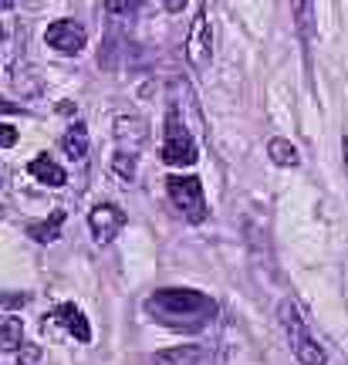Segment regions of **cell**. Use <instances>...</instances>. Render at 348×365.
Here are the masks:
<instances>
[{
  "label": "cell",
  "instance_id": "cell-1",
  "mask_svg": "<svg viewBox=\"0 0 348 365\" xmlns=\"http://www.w3.org/2000/svg\"><path fill=\"white\" fill-rule=\"evenodd\" d=\"M142 308L155 325H166L173 331H196V328L210 325L217 314L213 298H207L203 291H193V287H159L145 298Z\"/></svg>",
  "mask_w": 348,
  "mask_h": 365
},
{
  "label": "cell",
  "instance_id": "cell-2",
  "mask_svg": "<svg viewBox=\"0 0 348 365\" xmlns=\"http://www.w3.org/2000/svg\"><path fill=\"white\" fill-rule=\"evenodd\" d=\"M277 318H281V328H284V335H287V345H291V352H295L297 362L301 365H324V349L308 331V325H304V318H301L295 301H281Z\"/></svg>",
  "mask_w": 348,
  "mask_h": 365
},
{
  "label": "cell",
  "instance_id": "cell-3",
  "mask_svg": "<svg viewBox=\"0 0 348 365\" xmlns=\"http://www.w3.org/2000/svg\"><path fill=\"white\" fill-rule=\"evenodd\" d=\"M166 193L173 200V207L180 210L190 223H203L207 220V196H203V182L200 176H169L166 180Z\"/></svg>",
  "mask_w": 348,
  "mask_h": 365
},
{
  "label": "cell",
  "instance_id": "cell-4",
  "mask_svg": "<svg viewBox=\"0 0 348 365\" xmlns=\"http://www.w3.org/2000/svg\"><path fill=\"white\" fill-rule=\"evenodd\" d=\"M163 163L169 166H193L196 163V143L180 122V112H166V132H163Z\"/></svg>",
  "mask_w": 348,
  "mask_h": 365
},
{
  "label": "cell",
  "instance_id": "cell-5",
  "mask_svg": "<svg viewBox=\"0 0 348 365\" xmlns=\"http://www.w3.org/2000/svg\"><path fill=\"white\" fill-rule=\"evenodd\" d=\"M186 61L193 71H207L213 61V27H210L207 7H200L190 27V41H186Z\"/></svg>",
  "mask_w": 348,
  "mask_h": 365
},
{
  "label": "cell",
  "instance_id": "cell-6",
  "mask_svg": "<svg viewBox=\"0 0 348 365\" xmlns=\"http://www.w3.org/2000/svg\"><path fill=\"white\" fill-rule=\"evenodd\" d=\"M44 41L51 44L58 54H78L81 48H85V41H88V34H85V27L78 24V21H54L48 31H44Z\"/></svg>",
  "mask_w": 348,
  "mask_h": 365
},
{
  "label": "cell",
  "instance_id": "cell-7",
  "mask_svg": "<svg viewBox=\"0 0 348 365\" xmlns=\"http://www.w3.org/2000/svg\"><path fill=\"white\" fill-rule=\"evenodd\" d=\"M88 227H91L95 244H108V240H116L118 230L126 227V213H122L116 203H98V207L88 213Z\"/></svg>",
  "mask_w": 348,
  "mask_h": 365
},
{
  "label": "cell",
  "instance_id": "cell-8",
  "mask_svg": "<svg viewBox=\"0 0 348 365\" xmlns=\"http://www.w3.org/2000/svg\"><path fill=\"white\" fill-rule=\"evenodd\" d=\"M51 322L58 328H65L71 339L78 341H91V325H88V318L81 314V308H75V304H58L51 312Z\"/></svg>",
  "mask_w": 348,
  "mask_h": 365
},
{
  "label": "cell",
  "instance_id": "cell-9",
  "mask_svg": "<svg viewBox=\"0 0 348 365\" xmlns=\"http://www.w3.org/2000/svg\"><path fill=\"white\" fill-rule=\"evenodd\" d=\"M27 173H31L38 182H44V186H65L68 182V173L61 170L51 156H34L31 166H27Z\"/></svg>",
  "mask_w": 348,
  "mask_h": 365
},
{
  "label": "cell",
  "instance_id": "cell-10",
  "mask_svg": "<svg viewBox=\"0 0 348 365\" xmlns=\"http://www.w3.org/2000/svg\"><path fill=\"white\" fill-rule=\"evenodd\" d=\"M267 156H271L274 166H281V170H295L301 166V153H297L295 143H287L281 135H274L271 143H267Z\"/></svg>",
  "mask_w": 348,
  "mask_h": 365
},
{
  "label": "cell",
  "instance_id": "cell-11",
  "mask_svg": "<svg viewBox=\"0 0 348 365\" xmlns=\"http://www.w3.org/2000/svg\"><path fill=\"white\" fill-rule=\"evenodd\" d=\"M203 362V349L200 345H176L155 355V365H200Z\"/></svg>",
  "mask_w": 348,
  "mask_h": 365
},
{
  "label": "cell",
  "instance_id": "cell-12",
  "mask_svg": "<svg viewBox=\"0 0 348 365\" xmlns=\"http://www.w3.org/2000/svg\"><path fill=\"white\" fill-rule=\"evenodd\" d=\"M61 223H65V210H54L51 220H41V223H27V237H34L38 244H51L61 237Z\"/></svg>",
  "mask_w": 348,
  "mask_h": 365
},
{
  "label": "cell",
  "instance_id": "cell-13",
  "mask_svg": "<svg viewBox=\"0 0 348 365\" xmlns=\"http://www.w3.org/2000/svg\"><path fill=\"white\" fill-rule=\"evenodd\" d=\"M21 345H24V322L14 318V314H4V318H0V349L17 352Z\"/></svg>",
  "mask_w": 348,
  "mask_h": 365
},
{
  "label": "cell",
  "instance_id": "cell-14",
  "mask_svg": "<svg viewBox=\"0 0 348 365\" xmlns=\"http://www.w3.org/2000/svg\"><path fill=\"white\" fill-rule=\"evenodd\" d=\"M61 149H65V156H71V159H85V156H88V132H85V125H81V122H75V125L65 132Z\"/></svg>",
  "mask_w": 348,
  "mask_h": 365
},
{
  "label": "cell",
  "instance_id": "cell-15",
  "mask_svg": "<svg viewBox=\"0 0 348 365\" xmlns=\"http://www.w3.org/2000/svg\"><path fill=\"white\" fill-rule=\"evenodd\" d=\"M105 11L116 14V17H129V14H135V7H139L142 0H102Z\"/></svg>",
  "mask_w": 348,
  "mask_h": 365
},
{
  "label": "cell",
  "instance_id": "cell-16",
  "mask_svg": "<svg viewBox=\"0 0 348 365\" xmlns=\"http://www.w3.org/2000/svg\"><path fill=\"white\" fill-rule=\"evenodd\" d=\"M116 173L122 176V180H132L135 176V156H129V153H116Z\"/></svg>",
  "mask_w": 348,
  "mask_h": 365
},
{
  "label": "cell",
  "instance_id": "cell-17",
  "mask_svg": "<svg viewBox=\"0 0 348 365\" xmlns=\"http://www.w3.org/2000/svg\"><path fill=\"white\" fill-rule=\"evenodd\" d=\"M41 359H44V355H41L38 345H21V349H17V362L14 365H41Z\"/></svg>",
  "mask_w": 348,
  "mask_h": 365
},
{
  "label": "cell",
  "instance_id": "cell-18",
  "mask_svg": "<svg viewBox=\"0 0 348 365\" xmlns=\"http://www.w3.org/2000/svg\"><path fill=\"white\" fill-rule=\"evenodd\" d=\"M291 11H295L297 31L304 34V27H308V0H291Z\"/></svg>",
  "mask_w": 348,
  "mask_h": 365
},
{
  "label": "cell",
  "instance_id": "cell-19",
  "mask_svg": "<svg viewBox=\"0 0 348 365\" xmlns=\"http://www.w3.org/2000/svg\"><path fill=\"white\" fill-rule=\"evenodd\" d=\"M14 143H17V129H14V125H0V145L11 149Z\"/></svg>",
  "mask_w": 348,
  "mask_h": 365
},
{
  "label": "cell",
  "instance_id": "cell-20",
  "mask_svg": "<svg viewBox=\"0 0 348 365\" xmlns=\"http://www.w3.org/2000/svg\"><path fill=\"white\" fill-rule=\"evenodd\" d=\"M163 7H166L169 14H180L183 7H186V0H163Z\"/></svg>",
  "mask_w": 348,
  "mask_h": 365
},
{
  "label": "cell",
  "instance_id": "cell-21",
  "mask_svg": "<svg viewBox=\"0 0 348 365\" xmlns=\"http://www.w3.org/2000/svg\"><path fill=\"white\" fill-rule=\"evenodd\" d=\"M0 112H21V105H11L7 98H0Z\"/></svg>",
  "mask_w": 348,
  "mask_h": 365
},
{
  "label": "cell",
  "instance_id": "cell-22",
  "mask_svg": "<svg viewBox=\"0 0 348 365\" xmlns=\"http://www.w3.org/2000/svg\"><path fill=\"white\" fill-rule=\"evenodd\" d=\"M342 156H345V170H348V135L342 139Z\"/></svg>",
  "mask_w": 348,
  "mask_h": 365
},
{
  "label": "cell",
  "instance_id": "cell-23",
  "mask_svg": "<svg viewBox=\"0 0 348 365\" xmlns=\"http://www.w3.org/2000/svg\"><path fill=\"white\" fill-rule=\"evenodd\" d=\"M14 4H17V0H0V11H11Z\"/></svg>",
  "mask_w": 348,
  "mask_h": 365
}]
</instances>
